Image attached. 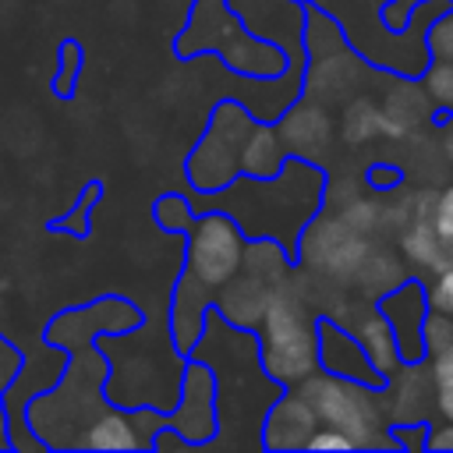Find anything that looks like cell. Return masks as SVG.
<instances>
[{"mask_svg": "<svg viewBox=\"0 0 453 453\" xmlns=\"http://www.w3.org/2000/svg\"><path fill=\"white\" fill-rule=\"evenodd\" d=\"M322 188H326L322 166L287 156L276 177L265 180L237 177L234 184H226L209 198L212 209H223L237 219L244 237H276L294 255L304 223L322 209Z\"/></svg>", "mask_w": 453, "mask_h": 453, "instance_id": "obj_1", "label": "cell"}, {"mask_svg": "<svg viewBox=\"0 0 453 453\" xmlns=\"http://www.w3.org/2000/svg\"><path fill=\"white\" fill-rule=\"evenodd\" d=\"M99 350H106V400L113 407H156V411H170L180 389V368L184 357L170 333H163L159 340H142V322L134 329L124 333H103V340H96Z\"/></svg>", "mask_w": 453, "mask_h": 453, "instance_id": "obj_2", "label": "cell"}, {"mask_svg": "<svg viewBox=\"0 0 453 453\" xmlns=\"http://www.w3.org/2000/svg\"><path fill=\"white\" fill-rule=\"evenodd\" d=\"M255 343L265 375L280 386H297L319 368V311L297 294L290 276L273 287Z\"/></svg>", "mask_w": 453, "mask_h": 453, "instance_id": "obj_3", "label": "cell"}, {"mask_svg": "<svg viewBox=\"0 0 453 453\" xmlns=\"http://www.w3.org/2000/svg\"><path fill=\"white\" fill-rule=\"evenodd\" d=\"M106 372H110V365H106L103 350L92 343V347L71 354V365L57 379L53 389L35 393L25 403V421H28V428L35 432V439L42 446L50 442V435L57 428H74V435H71V449H74L81 428L99 411L110 407V400H106Z\"/></svg>", "mask_w": 453, "mask_h": 453, "instance_id": "obj_4", "label": "cell"}, {"mask_svg": "<svg viewBox=\"0 0 453 453\" xmlns=\"http://www.w3.org/2000/svg\"><path fill=\"white\" fill-rule=\"evenodd\" d=\"M297 389L311 403L319 425L343 432L354 442V449H382V446L396 449L389 435V421L379 403V386L315 368L308 379L297 382Z\"/></svg>", "mask_w": 453, "mask_h": 453, "instance_id": "obj_5", "label": "cell"}, {"mask_svg": "<svg viewBox=\"0 0 453 453\" xmlns=\"http://www.w3.org/2000/svg\"><path fill=\"white\" fill-rule=\"evenodd\" d=\"M301 46L308 53V67L301 74V92L304 99H315L322 106H340L357 92L365 81V64L361 57L347 46L340 25L326 18L319 7L304 11V28H301Z\"/></svg>", "mask_w": 453, "mask_h": 453, "instance_id": "obj_6", "label": "cell"}, {"mask_svg": "<svg viewBox=\"0 0 453 453\" xmlns=\"http://www.w3.org/2000/svg\"><path fill=\"white\" fill-rule=\"evenodd\" d=\"M251 124H255V117L241 99H223L212 110V117L184 166L195 195H216L241 177V145H244V134L251 131Z\"/></svg>", "mask_w": 453, "mask_h": 453, "instance_id": "obj_7", "label": "cell"}, {"mask_svg": "<svg viewBox=\"0 0 453 453\" xmlns=\"http://www.w3.org/2000/svg\"><path fill=\"white\" fill-rule=\"evenodd\" d=\"M368 244H372V237L350 230L336 212L319 209L304 223V230H301V237L294 244V265H301L308 273H319V276H329V280L347 287L354 269H357V262L365 258Z\"/></svg>", "mask_w": 453, "mask_h": 453, "instance_id": "obj_8", "label": "cell"}, {"mask_svg": "<svg viewBox=\"0 0 453 453\" xmlns=\"http://www.w3.org/2000/svg\"><path fill=\"white\" fill-rule=\"evenodd\" d=\"M188 237V251H184V269L202 280L205 287H219L223 280H230L241 269V251H244V234L237 226V219L223 209H198Z\"/></svg>", "mask_w": 453, "mask_h": 453, "instance_id": "obj_9", "label": "cell"}, {"mask_svg": "<svg viewBox=\"0 0 453 453\" xmlns=\"http://www.w3.org/2000/svg\"><path fill=\"white\" fill-rule=\"evenodd\" d=\"M138 322H142L138 304H131L124 297H99L81 308L60 311L46 326V343L64 354H74V350L92 347L99 340V333H124V329H134Z\"/></svg>", "mask_w": 453, "mask_h": 453, "instance_id": "obj_10", "label": "cell"}, {"mask_svg": "<svg viewBox=\"0 0 453 453\" xmlns=\"http://www.w3.org/2000/svg\"><path fill=\"white\" fill-rule=\"evenodd\" d=\"M166 425L184 435V442L191 446H209L216 439L219 428V414H216V379L209 372L205 361H198L195 354L184 357L180 368V389L173 407L166 411Z\"/></svg>", "mask_w": 453, "mask_h": 453, "instance_id": "obj_11", "label": "cell"}, {"mask_svg": "<svg viewBox=\"0 0 453 453\" xmlns=\"http://www.w3.org/2000/svg\"><path fill=\"white\" fill-rule=\"evenodd\" d=\"M333 117L329 106L315 103V99H294L283 106V113L276 117V134L287 149V156L308 159L315 166H326L329 152H333Z\"/></svg>", "mask_w": 453, "mask_h": 453, "instance_id": "obj_12", "label": "cell"}, {"mask_svg": "<svg viewBox=\"0 0 453 453\" xmlns=\"http://www.w3.org/2000/svg\"><path fill=\"white\" fill-rule=\"evenodd\" d=\"M379 403L389 425H414L435 418V379L428 361H403L382 386Z\"/></svg>", "mask_w": 453, "mask_h": 453, "instance_id": "obj_13", "label": "cell"}, {"mask_svg": "<svg viewBox=\"0 0 453 453\" xmlns=\"http://www.w3.org/2000/svg\"><path fill=\"white\" fill-rule=\"evenodd\" d=\"M319 428V418L311 403L301 396L297 386H283L280 396L269 403L258 425V446L262 449H304L308 435Z\"/></svg>", "mask_w": 453, "mask_h": 453, "instance_id": "obj_14", "label": "cell"}, {"mask_svg": "<svg viewBox=\"0 0 453 453\" xmlns=\"http://www.w3.org/2000/svg\"><path fill=\"white\" fill-rule=\"evenodd\" d=\"M375 308H379V311L386 315V322L393 326L400 357H403V361H421V357H425L421 326H425V315H428V297H425L421 276H411L407 283H400L396 290H389L386 297H379Z\"/></svg>", "mask_w": 453, "mask_h": 453, "instance_id": "obj_15", "label": "cell"}, {"mask_svg": "<svg viewBox=\"0 0 453 453\" xmlns=\"http://www.w3.org/2000/svg\"><path fill=\"white\" fill-rule=\"evenodd\" d=\"M379 113H382V142H403L435 120V106L425 85L414 78H393V85H386L379 99Z\"/></svg>", "mask_w": 453, "mask_h": 453, "instance_id": "obj_16", "label": "cell"}, {"mask_svg": "<svg viewBox=\"0 0 453 453\" xmlns=\"http://www.w3.org/2000/svg\"><path fill=\"white\" fill-rule=\"evenodd\" d=\"M209 311H212V287H205L188 269H180V276L173 283V294H170V311H166V333H170V340L180 354L195 350Z\"/></svg>", "mask_w": 453, "mask_h": 453, "instance_id": "obj_17", "label": "cell"}, {"mask_svg": "<svg viewBox=\"0 0 453 453\" xmlns=\"http://www.w3.org/2000/svg\"><path fill=\"white\" fill-rule=\"evenodd\" d=\"M319 368L333 372V375H343V379H354V382L382 386V379L368 365L357 336L329 315H319Z\"/></svg>", "mask_w": 453, "mask_h": 453, "instance_id": "obj_18", "label": "cell"}, {"mask_svg": "<svg viewBox=\"0 0 453 453\" xmlns=\"http://www.w3.org/2000/svg\"><path fill=\"white\" fill-rule=\"evenodd\" d=\"M216 50H219V60H223L230 71H237L241 78H276V74H283V71L290 67L283 46L251 35L241 21L219 39Z\"/></svg>", "mask_w": 453, "mask_h": 453, "instance_id": "obj_19", "label": "cell"}, {"mask_svg": "<svg viewBox=\"0 0 453 453\" xmlns=\"http://www.w3.org/2000/svg\"><path fill=\"white\" fill-rule=\"evenodd\" d=\"M269 294H273L269 283H262V280H255V276H248V273L237 269L230 280H223V283L212 290V311H216L226 326L255 333L258 322H262V315H265Z\"/></svg>", "mask_w": 453, "mask_h": 453, "instance_id": "obj_20", "label": "cell"}, {"mask_svg": "<svg viewBox=\"0 0 453 453\" xmlns=\"http://www.w3.org/2000/svg\"><path fill=\"white\" fill-rule=\"evenodd\" d=\"M414 273L411 265L403 262V255L396 251V244H386V241H372L365 258L357 262L354 276H350V294H357L361 301H379L386 297L389 290H396L400 283H407Z\"/></svg>", "mask_w": 453, "mask_h": 453, "instance_id": "obj_21", "label": "cell"}, {"mask_svg": "<svg viewBox=\"0 0 453 453\" xmlns=\"http://www.w3.org/2000/svg\"><path fill=\"white\" fill-rule=\"evenodd\" d=\"M396 251L403 255V262L411 265V273H418L421 280L432 276L435 269H442L449 262V244L439 237V230L432 226L428 216H414L396 230Z\"/></svg>", "mask_w": 453, "mask_h": 453, "instance_id": "obj_22", "label": "cell"}, {"mask_svg": "<svg viewBox=\"0 0 453 453\" xmlns=\"http://www.w3.org/2000/svg\"><path fill=\"white\" fill-rule=\"evenodd\" d=\"M283 163H287V149L276 134V124L255 120L251 131L244 134V145H241V177L265 180V177H276Z\"/></svg>", "mask_w": 453, "mask_h": 453, "instance_id": "obj_23", "label": "cell"}, {"mask_svg": "<svg viewBox=\"0 0 453 453\" xmlns=\"http://www.w3.org/2000/svg\"><path fill=\"white\" fill-rule=\"evenodd\" d=\"M74 449H142V439L134 432V421H131V411L124 407H106L99 411L78 435Z\"/></svg>", "mask_w": 453, "mask_h": 453, "instance_id": "obj_24", "label": "cell"}, {"mask_svg": "<svg viewBox=\"0 0 453 453\" xmlns=\"http://www.w3.org/2000/svg\"><path fill=\"white\" fill-rule=\"evenodd\" d=\"M382 138V113H379V99L375 96H350L340 103V142L354 152V149H368L372 142Z\"/></svg>", "mask_w": 453, "mask_h": 453, "instance_id": "obj_25", "label": "cell"}, {"mask_svg": "<svg viewBox=\"0 0 453 453\" xmlns=\"http://www.w3.org/2000/svg\"><path fill=\"white\" fill-rule=\"evenodd\" d=\"M294 269V255L290 248H283L276 237H248L244 241V251H241V273L276 287L290 276Z\"/></svg>", "mask_w": 453, "mask_h": 453, "instance_id": "obj_26", "label": "cell"}, {"mask_svg": "<svg viewBox=\"0 0 453 453\" xmlns=\"http://www.w3.org/2000/svg\"><path fill=\"white\" fill-rule=\"evenodd\" d=\"M336 216L350 226V230H357V234H365V237H379V234H386V195H368V191H361V195H354L350 202H343L340 209H336Z\"/></svg>", "mask_w": 453, "mask_h": 453, "instance_id": "obj_27", "label": "cell"}, {"mask_svg": "<svg viewBox=\"0 0 453 453\" xmlns=\"http://www.w3.org/2000/svg\"><path fill=\"white\" fill-rule=\"evenodd\" d=\"M421 85H425V92H428V99L435 106V124H439L442 117L453 113V60L432 57L425 64V71H421Z\"/></svg>", "mask_w": 453, "mask_h": 453, "instance_id": "obj_28", "label": "cell"}, {"mask_svg": "<svg viewBox=\"0 0 453 453\" xmlns=\"http://www.w3.org/2000/svg\"><path fill=\"white\" fill-rule=\"evenodd\" d=\"M152 216H156V223H159L166 234H180V237H184V234L191 230L198 209H195V202H191L188 195H180V191H166V195L156 198Z\"/></svg>", "mask_w": 453, "mask_h": 453, "instance_id": "obj_29", "label": "cell"}, {"mask_svg": "<svg viewBox=\"0 0 453 453\" xmlns=\"http://www.w3.org/2000/svg\"><path fill=\"white\" fill-rule=\"evenodd\" d=\"M421 283H425L428 308H432V311H446V315H453V258H449L442 269H435L432 276H425Z\"/></svg>", "mask_w": 453, "mask_h": 453, "instance_id": "obj_30", "label": "cell"}, {"mask_svg": "<svg viewBox=\"0 0 453 453\" xmlns=\"http://www.w3.org/2000/svg\"><path fill=\"white\" fill-rule=\"evenodd\" d=\"M421 343H425V357H432V354H439L442 347H449V343H453V315L428 308L425 326H421Z\"/></svg>", "mask_w": 453, "mask_h": 453, "instance_id": "obj_31", "label": "cell"}, {"mask_svg": "<svg viewBox=\"0 0 453 453\" xmlns=\"http://www.w3.org/2000/svg\"><path fill=\"white\" fill-rule=\"evenodd\" d=\"M425 46H428L432 57L453 60V7L442 11L435 21H428V28H425Z\"/></svg>", "mask_w": 453, "mask_h": 453, "instance_id": "obj_32", "label": "cell"}, {"mask_svg": "<svg viewBox=\"0 0 453 453\" xmlns=\"http://www.w3.org/2000/svg\"><path fill=\"white\" fill-rule=\"evenodd\" d=\"M365 184H368L372 191L386 195V191H393V188L403 184V166L393 163V159H375V163H368V170H365Z\"/></svg>", "mask_w": 453, "mask_h": 453, "instance_id": "obj_33", "label": "cell"}, {"mask_svg": "<svg viewBox=\"0 0 453 453\" xmlns=\"http://www.w3.org/2000/svg\"><path fill=\"white\" fill-rule=\"evenodd\" d=\"M60 74L53 78V88L57 96H71L74 92V78H78V67H81V46L78 42H64L60 46Z\"/></svg>", "mask_w": 453, "mask_h": 453, "instance_id": "obj_34", "label": "cell"}, {"mask_svg": "<svg viewBox=\"0 0 453 453\" xmlns=\"http://www.w3.org/2000/svg\"><path fill=\"white\" fill-rule=\"evenodd\" d=\"M432 226L439 230V237L446 244H453V184H446L442 191H435V202H432V212H428Z\"/></svg>", "mask_w": 453, "mask_h": 453, "instance_id": "obj_35", "label": "cell"}, {"mask_svg": "<svg viewBox=\"0 0 453 453\" xmlns=\"http://www.w3.org/2000/svg\"><path fill=\"white\" fill-rule=\"evenodd\" d=\"M425 432H428V421H414V425H389V435H393V446L403 449H425Z\"/></svg>", "mask_w": 453, "mask_h": 453, "instance_id": "obj_36", "label": "cell"}, {"mask_svg": "<svg viewBox=\"0 0 453 453\" xmlns=\"http://www.w3.org/2000/svg\"><path fill=\"white\" fill-rule=\"evenodd\" d=\"M304 449H354V442L343 435V432H336V428H329V425H319L311 435H308V446Z\"/></svg>", "mask_w": 453, "mask_h": 453, "instance_id": "obj_37", "label": "cell"}, {"mask_svg": "<svg viewBox=\"0 0 453 453\" xmlns=\"http://www.w3.org/2000/svg\"><path fill=\"white\" fill-rule=\"evenodd\" d=\"M425 449H439V453H446V449H453V421H446V418H432L428 421V432H425Z\"/></svg>", "mask_w": 453, "mask_h": 453, "instance_id": "obj_38", "label": "cell"}, {"mask_svg": "<svg viewBox=\"0 0 453 453\" xmlns=\"http://www.w3.org/2000/svg\"><path fill=\"white\" fill-rule=\"evenodd\" d=\"M425 361H428V368H432L435 386H453V343H449V347H442L439 354L425 357Z\"/></svg>", "mask_w": 453, "mask_h": 453, "instance_id": "obj_39", "label": "cell"}, {"mask_svg": "<svg viewBox=\"0 0 453 453\" xmlns=\"http://www.w3.org/2000/svg\"><path fill=\"white\" fill-rule=\"evenodd\" d=\"M439 145H442V156L453 163V113L442 117V134H439Z\"/></svg>", "mask_w": 453, "mask_h": 453, "instance_id": "obj_40", "label": "cell"}, {"mask_svg": "<svg viewBox=\"0 0 453 453\" xmlns=\"http://www.w3.org/2000/svg\"><path fill=\"white\" fill-rule=\"evenodd\" d=\"M7 446H11V418H7V403L0 396V449H7Z\"/></svg>", "mask_w": 453, "mask_h": 453, "instance_id": "obj_41", "label": "cell"}, {"mask_svg": "<svg viewBox=\"0 0 453 453\" xmlns=\"http://www.w3.org/2000/svg\"><path fill=\"white\" fill-rule=\"evenodd\" d=\"M449 258H453V244H449Z\"/></svg>", "mask_w": 453, "mask_h": 453, "instance_id": "obj_42", "label": "cell"}]
</instances>
